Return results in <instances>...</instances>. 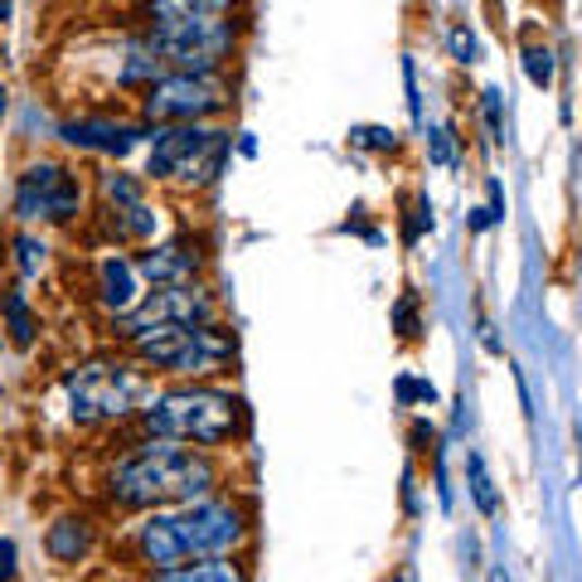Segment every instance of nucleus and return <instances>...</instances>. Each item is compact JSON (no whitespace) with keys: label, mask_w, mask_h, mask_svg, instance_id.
<instances>
[{"label":"nucleus","mask_w":582,"mask_h":582,"mask_svg":"<svg viewBox=\"0 0 582 582\" xmlns=\"http://www.w3.org/2000/svg\"><path fill=\"white\" fill-rule=\"evenodd\" d=\"M78 204H83L78 175H68L64 165H54V161L29 165V170L20 175V185H15V214L25 218V224H35V218L59 224V218L78 214Z\"/></svg>","instance_id":"9d476101"},{"label":"nucleus","mask_w":582,"mask_h":582,"mask_svg":"<svg viewBox=\"0 0 582 582\" xmlns=\"http://www.w3.org/2000/svg\"><path fill=\"white\" fill-rule=\"evenodd\" d=\"M233 0H155V20H180V15H224Z\"/></svg>","instance_id":"6ab92c4d"},{"label":"nucleus","mask_w":582,"mask_h":582,"mask_svg":"<svg viewBox=\"0 0 582 582\" xmlns=\"http://www.w3.org/2000/svg\"><path fill=\"white\" fill-rule=\"evenodd\" d=\"M141 282H155V287H180V282H194L200 273V253L190 243H161L155 253H146L137 263Z\"/></svg>","instance_id":"f8f14e48"},{"label":"nucleus","mask_w":582,"mask_h":582,"mask_svg":"<svg viewBox=\"0 0 582 582\" xmlns=\"http://www.w3.org/2000/svg\"><path fill=\"white\" fill-rule=\"evenodd\" d=\"M228 161V131L204 127V122H185V127L155 131L146 170L155 180H175V185H210Z\"/></svg>","instance_id":"39448f33"},{"label":"nucleus","mask_w":582,"mask_h":582,"mask_svg":"<svg viewBox=\"0 0 582 582\" xmlns=\"http://www.w3.org/2000/svg\"><path fill=\"white\" fill-rule=\"evenodd\" d=\"M238 422H243V403L224 389H175L146 403V428L165 442L218 446L238 432Z\"/></svg>","instance_id":"7ed1b4c3"},{"label":"nucleus","mask_w":582,"mask_h":582,"mask_svg":"<svg viewBox=\"0 0 582 582\" xmlns=\"http://www.w3.org/2000/svg\"><path fill=\"white\" fill-rule=\"evenodd\" d=\"M59 137L68 146H78V151L131 155L146 141V127H137V122H112V117H78V122H64Z\"/></svg>","instance_id":"9b49d317"},{"label":"nucleus","mask_w":582,"mask_h":582,"mask_svg":"<svg viewBox=\"0 0 582 582\" xmlns=\"http://www.w3.org/2000/svg\"><path fill=\"white\" fill-rule=\"evenodd\" d=\"M5 320H10V340H15L20 350L35 340V316H29V301H25V291H5Z\"/></svg>","instance_id":"a211bd4d"},{"label":"nucleus","mask_w":582,"mask_h":582,"mask_svg":"<svg viewBox=\"0 0 582 582\" xmlns=\"http://www.w3.org/2000/svg\"><path fill=\"white\" fill-rule=\"evenodd\" d=\"M398 398L403 403H436V389L422 379H398Z\"/></svg>","instance_id":"a878e982"},{"label":"nucleus","mask_w":582,"mask_h":582,"mask_svg":"<svg viewBox=\"0 0 582 582\" xmlns=\"http://www.w3.org/2000/svg\"><path fill=\"white\" fill-rule=\"evenodd\" d=\"M5 10H10V0H0V15H5Z\"/></svg>","instance_id":"c756f323"},{"label":"nucleus","mask_w":582,"mask_h":582,"mask_svg":"<svg viewBox=\"0 0 582 582\" xmlns=\"http://www.w3.org/2000/svg\"><path fill=\"white\" fill-rule=\"evenodd\" d=\"M155 582H243V568L224 564V558H204V564H185V568H165Z\"/></svg>","instance_id":"2eb2a0df"},{"label":"nucleus","mask_w":582,"mask_h":582,"mask_svg":"<svg viewBox=\"0 0 582 582\" xmlns=\"http://www.w3.org/2000/svg\"><path fill=\"white\" fill-rule=\"evenodd\" d=\"M428 155L436 165H456V146H452V131L446 127H432L428 131Z\"/></svg>","instance_id":"b1692460"},{"label":"nucleus","mask_w":582,"mask_h":582,"mask_svg":"<svg viewBox=\"0 0 582 582\" xmlns=\"http://www.w3.org/2000/svg\"><path fill=\"white\" fill-rule=\"evenodd\" d=\"M485 127H491V141H505V127H501V88H485Z\"/></svg>","instance_id":"393cba45"},{"label":"nucleus","mask_w":582,"mask_h":582,"mask_svg":"<svg viewBox=\"0 0 582 582\" xmlns=\"http://www.w3.org/2000/svg\"><path fill=\"white\" fill-rule=\"evenodd\" d=\"M102 190H107V200L117 204V210H127V204H141V185L127 180V175H107V180H102Z\"/></svg>","instance_id":"5701e85b"},{"label":"nucleus","mask_w":582,"mask_h":582,"mask_svg":"<svg viewBox=\"0 0 582 582\" xmlns=\"http://www.w3.org/2000/svg\"><path fill=\"white\" fill-rule=\"evenodd\" d=\"M524 73H529V83L534 88H548L554 83V49H524Z\"/></svg>","instance_id":"412c9836"},{"label":"nucleus","mask_w":582,"mask_h":582,"mask_svg":"<svg viewBox=\"0 0 582 582\" xmlns=\"http://www.w3.org/2000/svg\"><path fill=\"white\" fill-rule=\"evenodd\" d=\"M15 263H20V277H39L49 263V248L39 243L35 233H20L15 238Z\"/></svg>","instance_id":"aec40b11"},{"label":"nucleus","mask_w":582,"mask_h":582,"mask_svg":"<svg viewBox=\"0 0 582 582\" xmlns=\"http://www.w3.org/2000/svg\"><path fill=\"white\" fill-rule=\"evenodd\" d=\"M137 355L170 374H214L233 355V336L204 320V326H161L151 336H137Z\"/></svg>","instance_id":"0eeeda50"},{"label":"nucleus","mask_w":582,"mask_h":582,"mask_svg":"<svg viewBox=\"0 0 582 582\" xmlns=\"http://www.w3.org/2000/svg\"><path fill=\"white\" fill-rule=\"evenodd\" d=\"M45 544H49V554H54L59 564H78V558L92 548V529H88V519H83V515L78 519L68 515V519H59V524L49 529Z\"/></svg>","instance_id":"4468645a"},{"label":"nucleus","mask_w":582,"mask_h":582,"mask_svg":"<svg viewBox=\"0 0 582 582\" xmlns=\"http://www.w3.org/2000/svg\"><path fill=\"white\" fill-rule=\"evenodd\" d=\"M0 117H5V83H0Z\"/></svg>","instance_id":"c85d7f7f"},{"label":"nucleus","mask_w":582,"mask_h":582,"mask_svg":"<svg viewBox=\"0 0 582 582\" xmlns=\"http://www.w3.org/2000/svg\"><path fill=\"white\" fill-rule=\"evenodd\" d=\"M64 393H68V413L73 422H107V418H127L131 408H141L151 383H146L141 369L122 359H92L83 369H73L64 379Z\"/></svg>","instance_id":"20e7f679"},{"label":"nucleus","mask_w":582,"mask_h":582,"mask_svg":"<svg viewBox=\"0 0 582 582\" xmlns=\"http://www.w3.org/2000/svg\"><path fill=\"white\" fill-rule=\"evenodd\" d=\"M350 141L364 146V151H393V146H398V131L393 127H355Z\"/></svg>","instance_id":"4be33fe9"},{"label":"nucleus","mask_w":582,"mask_h":582,"mask_svg":"<svg viewBox=\"0 0 582 582\" xmlns=\"http://www.w3.org/2000/svg\"><path fill=\"white\" fill-rule=\"evenodd\" d=\"M10 578H15V544L5 539V544H0V582H10Z\"/></svg>","instance_id":"cd10ccee"},{"label":"nucleus","mask_w":582,"mask_h":582,"mask_svg":"<svg viewBox=\"0 0 582 582\" xmlns=\"http://www.w3.org/2000/svg\"><path fill=\"white\" fill-rule=\"evenodd\" d=\"M165 73H170V68H165L161 64V54H155V49L151 45H131L127 49V54H122V68H117V83H146V78H165Z\"/></svg>","instance_id":"dca6fc26"},{"label":"nucleus","mask_w":582,"mask_h":582,"mask_svg":"<svg viewBox=\"0 0 582 582\" xmlns=\"http://www.w3.org/2000/svg\"><path fill=\"white\" fill-rule=\"evenodd\" d=\"M102 282V306L112 311V316H122V311H131L141 301V273L137 263H127V257H107L98 273Z\"/></svg>","instance_id":"ddd939ff"},{"label":"nucleus","mask_w":582,"mask_h":582,"mask_svg":"<svg viewBox=\"0 0 582 582\" xmlns=\"http://www.w3.org/2000/svg\"><path fill=\"white\" fill-rule=\"evenodd\" d=\"M452 54L461 59V64H471L476 59V35L471 29H452Z\"/></svg>","instance_id":"bb28decb"},{"label":"nucleus","mask_w":582,"mask_h":582,"mask_svg":"<svg viewBox=\"0 0 582 582\" xmlns=\"http://www.w3.org/2000/svg\"><path fill=\"white\" fill-rule=\"evenodd\" d=\"M146 45L161 54L170 73H210L218 59L233 49V25L218 15H180V20H155Z\"/></svg>","instance_id":"423d86ee"},{"label":"nucleus","mask_w":582,"mask_h":582,"mask_svg":"<svg viewBox=\"0 0 582 582\" xmlns=\"http://www.w3.org/2000/svg\"><path fill=\"white\" fill-rule=\"evenodd\" d=\"M228 102V88L214 73H165L151 83L146 117L151 122H204Z\"/></svg>","instance_id":"1a4fd4ad"},{"label":"nucleus","mask_w":582,"mask_h":582,"mask_svg":"<svg viewBox=\"0 0 582 582\" xmlns=\"http://www.w3.org/2000/svg\"><path fill=\"white\" fill-rule=\"evenodd\" d=\"M204 320H214V296L194 282H180V287H155L151 296H141L131 311L112 316V330L137 340L161 326H204Z\"/></svg>","instance_id":"6e6552de"},{"label":"nucleus","mask_w":582,"mask_h":582,"mask_svg":"<svg viewBox=\"0 0 582 582\" xmlns=\"http://www.w3.org/2000/svg\"><path fill=\"white\" fill-rule=\"evenodd\" d=\"M466 481H471V501L481 515H495V509H501V495H495V481H491L481 456H466Z\"/></svg>","instance_id":"f3484780"},{"label":"nucleus","mask_w":582,"mask_h":582,"mask_svg":"<svg viewBox=\"0 0 582 582\" xmlns=\"http://www.w3.org/2000/svg\"><path fill=\"white\" fill-rule=\"evenodd\" d=\"M214 461L204 452L175 446L165 436H155L151 446H141L137 456L112 471V495L131 509H161V505H190L204 501L214 491Z\"/></svg>","instance_id":"f03ea898"},{"label":"nucleus","mask_w":582,"mask_h":582,"mask_svg":"<svg viewBox=\"0 0 582 582\" xmlns=\"http://www.w3.org/2000/svg\"><path fill=\"white\" fill-rule=\"evenodd\" d=\"M248 524L243 509L224 505V501H190L175 509H155L141 524L137 548L151 568H185V564H204V558H224L243 544Z\"/></svg>","instance_id":"f257e3e1"}]
</instances>
